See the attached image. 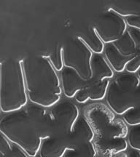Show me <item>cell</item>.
<instances>
[{"mask_svg":"<svg viewBox=\"0 0 140 157\" xmlns=\"http://www.w3.org/2000/svg\"><path fill=\"white\" fill-rule=\"evenodd\" d=\"M28 99L32 103L51 108L61 99L62 87L57 71L45 56L21 60Z\"/></svg>","mask_w":140,"mask_h":157,"instance_id":"obj_1","label":"cell"},{"mask_svg":"<svg viewBox=\"0 0 140 157\" xmlns=\"http://www.w3.org/2000/svg\"><path fill=\"white\" fill-rule=\"evenodd\" d=\"M21 60L0 63V110L5 113L18 111L28 103Z\"/></svg>","mask_w":140,"mask_h":157,"instance_id":"obj_2","label":"cell"},{"mask_svg":"<svg viewBox=\"0 0 140 157\" xmlns=\"http://www.w3.org/2000/svg\"><path fill=\"white\" fill-rule=\"evenodd\" d=\"M0 132L18 146L28 156H37L42 140L26 109L8 113L2 118Z\"/></svg>","mask_w":140,"mask_h":157,"instance_id":"obj_3","label":"cell"},{"mask_svg":"<svg viewBox=\"0 0 140 157\" xmlns=\"http://www.w3.org/2000/svg\"><path fill=\"white\" fill-rule=\"evenodd\" d=\"M108 106L117 115L140 105V78L135 74H123L110 83L106 95Z\"/></svg>","mask_w":140,"mask_h":157,"instance_id":"obj_4","label":"cell"},{"mask_svg":"<svg viewBox=\"0 0 140 157\" xmlns=\"http://www.w3.org/2000/svg\"><path fill=\"white\" fill-rule=\"evenodd\" d=\"M62 53L64 67L72 68L84 79L91 77L93 52L78 36L66 42L62 47Z\"/></svg>","mask_w":140,"mask_h":157,"instance_id":"obj_5","label":"cell"},{"mask_svg":"<svg viewBox=\"0 0 140 157\" xmlns=\"http://www.w3.org/2000/svg\"><path fill=\"white\" fill-rule=\"evenodd\" d=\"M50 112L53 117V127L51 137L64 143L67 148L69 135L79 117V109L71 102L56 103Z\"/></svg>","mask_w":140,"mask_h":157,"instance_id":"obj_6","label":"cell"},{"mask_svg":"<svg viewBox=\"0 0 140 157\" xmlns=\"http://www.w3.org/2000/svg\"><path fill=\"white\" fill-rule=\"evenodd\" d=\"M104 44L116 42L127 31L126 19L108 10L96 19L93 25Z\"/></svg>","mask_w":140,"mask_h":157,"instance_id":"obj_7","label":"cell"},{"mask_svg":"<svg viewBox=\"0 0 140 157\" xmlns=\"http://www.w3.org/2000/svg\"><path fill=\"white\" fill-rule=\"evenodd\" d=\"M84 117L89 123L96 136L101 134L115 119V113L109 106L99 102L91 103L85 108Z\"/></svg>","mask_w":140,"mask_h":157,"instance_id":"obj_8","label":"cell"},{"mask_svg":"<svg viewBox=\"0 0 140 157\" xmlns=\"http://www.w3.org/2000/svg\"><path fill=\"white\" fill-rule=\"evenodd\" d=\"M26 109L34 121L41 139L44 140L50 137L53 132V119L50 111L34 103Z\"/></svg>","mask_w":140,"mask_h":157,"instance_id":"obj_9","label":"cell"},{"mask_svg":"<svg viewBox=\"0 0 140 157\" xmlns=\"http://www.w3.org/2000/svg\"><path fill=\"white\" fill-rule=\"evenodd\" d=\"M94 137L95 133L86 118L78 117L69 135L66 150H72L84 143L92 142Z\"/></svg>","mask_w":140,"mask_h":157,"instance_id":"obj_10","label":"cell"},{"mask_svg":"<svg viewBox=\"0 0 140 157\" xmlns=\"http://www.w3.org/2000/svg\"><path fill=\"white\" fill-rule=\"evenodd\" d=\"M62 87L66 98H72L78 92L90 87L92 82L90 79H84L72 68L64 67L62 71Z\"/></svg>","mask_w":140,"mask_h":157,"instance_id":"obj_11","label":"cell"},{"mask_svg":"<svg viewBox=\"0 0 140 157\" xmlns=\"http://www.w3.org/2000/svg\"><path fill=\"white\" fill-rule=\"evenodd\" d=\"M94 144L96 151V156L102 157H112L114 155L127 150L128 142L126 138H106L95 137Z\"/></svg>","mask_w":140,"mask_h":157,"instance_id":"obj_12","label":"cell"},{"mask_svg":"<svg viewBox=\"0 0 140 157\" xmlns=\"http://www.w3.org/2000/svg\"><path fill=\"white\" fill-rule=\"evenodd\" d=\"M91 77L89 79L92 84L110 79L114 76V71L102 54L93 53L90 60Z\"/></svg>","mask_w":140,"mask_h":157,"instance_id":"obj_13","label":"cell"},{"mask_svg":"<svg viewBox=\"0 0 140 157\" xmlns=\"http://www.w3.org/2000/svg\"><path fill=\"white\" fill-rule=\"evenodd\" d=\"M104 52L108 63L114 71L117 73H123L126 70V66L134 58L125 57L118 52L112 43L104 44Z\"/></svg>","mask_w":140,"mask_h":157,"instance_id":"obj_14","label":"cell"},{"mask_svg":"<svg viewBox=\"0 0 140 157\" xmlns=\"http://www.w3.org/2000/svg\"><path fill=\"white\" fill-rule=\"evenodd\" d=\"M109 10L124 18L137 16L140 15V0H112Z\"/></svg>","mask_w":140,"mask_h":157,"instance_id":"obj_15","label":"cell"},{"mask_svg":"<svg viewBox=\"0 0 140 157\" xmlns=\"http://www.w3.org/2000/svg\"><path fill=\"white\" fill-rule=\"evenodd\" d=\"M66 150L64 143L49 137L42 140L38 154L41 157H62Z\"/></svg>","mask_w":140,"mask_h":157,"instance_id":"obj_16","label":"cell"},{"mask_svg":"<svg viewBox=\"0 0 140 157\" xmlns=\"http://www.w3.org/2000/svg\"><path fill=\"white\" fill-rule=\"evenodd\" d=\"M78 37L84 43L93 53L102 54L104 52V43L98 36L93 26L79 34Z\"/></svg>","mask_w":140,"mask_h":157,"instance_id":"obj_17","label":"cell"},{"mask_svg":"<svg viewBox=\"0 0 140 157\" xmlns=\"http://www.w3.org/2000/svg\"><path fill=\"white\" fill-rule=\"evenodd\" d=\"M129 133V127L123 119H115L104 129L99 135L95 137L106 138H126Z\"/></svg>","mask_w":140,"mask_h":157,"instance_id":"obj_18","label":"cell"},{"mask_svg":"<svg viewBox=\"0 0 140 157\" xmlns=\"http://www.w3.org/2000/svg\"><path fill=\"white\" fill-rule=\"evenodd\" d=\"M121 55L125 57L134 58L140 49L138 48L127 31L119 39L112 43Z\"/></svg>","mask_w":140,"mask_h":157,"instance_id":"obj_19","label":"cell"},{"mask_svg":"<svg viewBox=\"0 0 140 157\" xmlns=\"http://www.w3.org/2000/svg\"><path fill=\"white\" fill-rule=\"evenodd\" d=\"M0 153L2 157H29L18 146L12 143L0 132Z\"/></svg>","mask_w":140,"mask_h":157,"instance_id":"obj_20","label":"cell"},{"mask_svg":"<svg viewBox=\"0 0 140 157\" xmlns=\"http://www.w3.org/2000/svg\"><path fill=\"white\" fill-rule=\"evenodd\" d=\"M110 79H104L103 81L92 84L90 87L85 88L89 100L93 101H100L106 97L109 87Z\"/></svg>","mask_w":140,"mask_h":157,"instance_id":"obj_21","label":"cell"},{"mask_svg":"<svg viewBox=\"0 0 140 157\" xmlns=\"http://www.w3.org/2000/svg\"><path fill=\"white\" fill-rule=\"evenodd\" d=\"M65 157H94L96 156V151L94 143L88 142L80 145L72 150H66Z\"/></svg>","mask_w":140,"mask_h":157,"instance_id":"obj_22","label":"cell"},{"mask_svg":"<svg viewBox=\"0 0 140 157\" xmlns=\"http://www.w3.org/2000/svg\"><path fill=\"white\" fill-rule=\"evenodd\" d=\"M49 60L52 64L53 67L55 68L56 71H62L64 68V60H63L62 47H56L54 52L49 57Z\"/></svg>","mask_w":140,"mask_h":157,"instance_id":"obj_23","label":"cell"},{"mask_svg":"<svg viewBox=\"0 0 140 157\" xmlns=\"http://www.w3.org/2000/svg\"><path fill=\"white\" fill-rule=\"evenodd\" d=\"M127 137L129 146L131 148L140 151V125L131 127Z\"/></svg>","mask_w":140,"mask_h":157,"instance_id":"obj_24","label":"cell"},{"mask_svg":"<svg viewBox=\"0 0 140 157\" xmlns=\"http://www.w3.org/2000/svg\"><path fill=\"white\" fill-rule=\"evenodd\" d=\"M123 120L127 125L131 127L140 125V105L124 113Z\"/></svg>","mask_w":140,"mask_h":157,"instance_id":"obj_25","label":"cell"},{"mask_svg":"<svg viewBox=\"0 0 140 157\" xmlns=\"http://www.w3.org/2000/svg\"><path fill=\"white\" fill-rule=\"evenodd\" d=\"M140 69V50L138 51L136 56L126 66V70L128 73L136 74Z\"/></svg>","mask_w":140,"mask_h":157,"instance_id":"obj_26","label":"cell"},{"mask_svg":"<svg viewBox=\"0 0 140 157\" xmlns=\"http://www.w3.org/2000/svg\"><path fill=\"white\" fill-rule=\"evenodd\" d=\"M127 31L129 32L132 39L134 41L135 44H137L138 48L140 49V30L128 26Z\"/></svg>","mask_w":140,"mask_h":157,"instance_id":"obj_27","label":"cell"},{"mask_svg":"<svg viewBox=\"0 0 140 157\" xmlns=\"http://www.w3.org/2000/svg\"><path fill=\"white\" fill-rule=\"evenodd\" d=\"M125 19L128 26L140 30V15L137 16L126 17Z\"/></svg>","mask_w":140,"mask_h":157,"instance_id":"obj_28","label":"cell"},{"mask_svg":"<svg viewBox=\"0 0 140 157\" xmlns=\"http://www.w3.org/2000/svg\"><path fill=\"white\" fill-rule=\"evenodd\" d=\"M126 154H127V156L129 157H140V151L132 148V150L128 152Z\"/></svg>","mask_w":140,"mask_h":157,"instance_id":"obj_29","label":"cell"},{"mask_svg":"<svg viewBox=\"0 0 140 157\" xmlns=\"http://www.w3.org/2000/svg\"><path fill=\"white\" fill-rule=\"evenodd\" d=\"M113 156H115V157H128L127 154H125L124 152L118 153V154H116L114 155Z\"/></svg>","mask_w":140,"mask_h":157,"instance_id":"obj_30","label":"cell"},{"mask_svg":"<svg viewBox=\"0 0 140 157\" xmlns=\"http://www.w3.org/2000/svg\"><path fill=\"white\" fill-rule=\"evenodd\" d=\"M137 76H138V77L140 78V69L139 70V71L137 72Z\"/></svg>","mask_w":140,"mask_h":157,"instance_id":"obj_31","label":"cell"},{"mask_svg":"<svg viewBox=\"0 0 140 157\" xmlns=\"http://www.w3.org/2000/svg\"><path fill=\"white\" fill-rule=\"evenodd\" d=\"M0 157H2V155L1 153H0Z\"/></svg>","mask_w":140,"mask_h":157,"instance_id":"obj_32","label":"cell"},{"mask_svg":"<svg viewBox=\"0 0 140 157\" xmlns=\"http://www.w3.org/2000/svg\"><path fill=\"white\" fill-rule=\"evenodd\" d=\"M0 111H1V110H0Z\"/></svg>","mask_w":140,"mask_h":157,"instance_id":"obj_33","label":"cell"}]
</instances>
